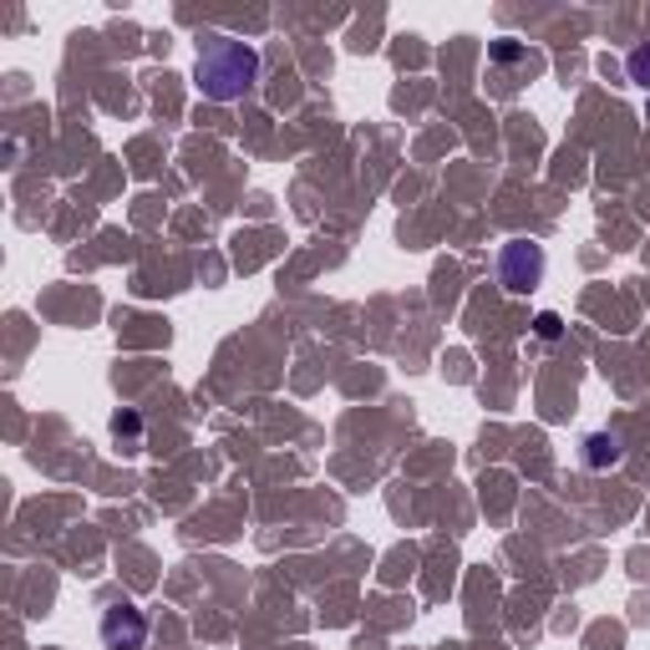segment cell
<instances>
[{
  "label": "cell",
  "mask_w": 650,
  "mask_h": 650,
  "mask_svg": "<svg viewBox=\"0 0 650 650\" xmlns=\"http://www.w3.org/2000/svg\"><path fill=\"white\" fill-rule=\"evenodd\" d=\"M193 82H199V92L209 102H239L260 82V51H254L250 41H234V36L203 41Z\"/></svg>",
  "instance_id": "1"
},
{
  "label": "cell",
  "mask_w": 650,
  "mask_h": 650,
  "mask_svg": "<svg viewBox=\"0 0 650 650\" xmlns=\"http://www.w3.org/2000/svg\"><path fill=\"white\" fill-rule=\"evenodd\" d=\"M544 270H549V260H544V250H538L534 239H509L499 250V285L509 290V295L538 290L544 285Z\"/></svg>",
  "instance_id": "2"
},
{
  "label": "cell",
  "mask_w": 650,
  "mask_h": 650,
  "mask_svg": "<svg viewBox=\"0 0 650 650\" xmlns=\"http://www.w3.org/2000/svg\"><path fill=\"white\" fill-rule=\"evenodd\" d=\"M97 636H102V646H107V650H143V646H148V615H143L138 605L117 600V605H107V610H102Z\"/></svg>",
  "instance_id": "3"
},
{
  "label": "cell",
  "mask_w": 650,
  "mask_h": 650,
  "mask_svg": "<svg viewBox=\"0 0 650 650\" xmlns=\"http://www.w3.org/2000/svg\"><path fill=\"white\" fill-rule=\"evenodd\" d=\"M579 458H585V468L605 473V468H615L620 458H626V442L615 438V432H589V438H585V452H579Z\"/></svg>",
  "instance_id": "4"
},
{
  "label": "cell",
  "mask_w": 650,
  "mask_h": 650,
  "mask_svg": "<svg viewBox=\"0 0 650 650\" xmlns=\"http://www.w3.org/2000/svg\"><path fill=\"white\" fill-rule=\"evenodd\" d=\"M626 72H630V82H636V87L650 92V41H646V46H636V51L626 56Z\"/></svg>",
  "instance_id": "5"
},
{
  "label": "cell",
  "mask_w": 650,
  "mask_h": 650,
  "mask_svg": "<svg viewBox=\"0 0 650 650\" xmlns=\"http://www.w3.org/2000/svg\"><path fill=\"white\" fill-rule=\"evenodd\" d=\"M534 331H538L544 340H559V331H564V325H559V315H554V311H544V315L534 321Z\"/></svg>",
  "instance_id": "6"
},
{
  "label": "cell",
  "mask_w": 650,
  "mask_h": 650,
  "mask_svg": "<svg viewBox=\"0 0 650 650\" xmlns=\"http://www.w3.org/2000/svg\"><path fill=\"white\" fill-rule=\"evenodd\" d=\"M113 432H117V438L127 432V438L138 442V417H133V412H117V417H113Z\"/></svg>",
  "instance_id": "7"
}]
</instances>
